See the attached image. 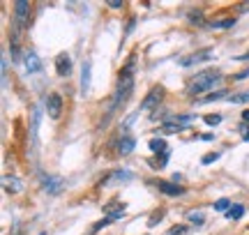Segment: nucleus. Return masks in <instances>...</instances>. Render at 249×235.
<instances>
[{
	"label": "nucleus",
	"mask_w": 249,
	"mask_h": 235,
	"mask_svg": "<svg viewBox=\"0 0 249 235\" xmlns=\"http://www.w3.org/2000/svg\"><path fill=\"white\" fill-rule=\"evenodd\" d=\"M134 65H136V58L132 55V58L127 60V65L120 69L118 90H116V95H113V100H111V106H108V113H107V118H104V122L120 109V104H124V101L129 100V95H132V90H134Z\"/></svg>",
	"instance_id": "1"
},
{
	"label": "nucleus",
	"mask_w": 249,
	"mask_h": 235,
	"mask_svg": "<svg viewBox=\"0 0 249 235\" xmlns=\"http://www.w3.org/2000/svg\"><path fill=\"white\" fill-rule=\"evenodd\" d=\"M217 81H222V74L214 72V69H208V72H201L196 74L194 79L189 81V85H187V92L189 95H203L205 90H210Z\"/></svg>",
	"instance_id": "2"
},
{
	"label": "nucleus",
	"mask_w": 249,
	"mask_h": 235,
	"mask_svg": "<svg viewBox=\"0 0 249 235\" xmlns=\"http://www.w3.org/2000/svg\"><path fill=\"white\" fill-rule=\"evenodd\" d=\"M161 100H164V88L161 85H155L141 101V111H152V109H160Z\"/></svg>",
	"instance_id": "3"
},
{
	"label": "nucleus",
	"mask_w": 249,
	"mask_h": 235,
	"mask_svg": "<svg viewBox=\"0 0 249 235\" xmlns=\"http://www.w3.org/2000/svg\"><path fill=\"white\" fill-rule=\"evenodd\" d=\"M46 113L51 120H58L62 116V97L58 92H51L49 97H46Z\"/></svg>",
	"instance_id": "4"
},
{
	"label": "nucleus",
	"mask_w": 249,
	"mask_h": 235,
	"mask_svg": "<svg viewBox=\"0 0 249 235\" xmlns=\"http://www.w3.org/2000/svg\"><path fill=\"white\" fill-rule=\"evenodd\" d=\"M28 17H30V2L17 0V2H14V23H17V26H26Z\"/></svg>",
	"instance_id": "5"
},
{
	"label": "nucleus",
	"mask_w": 249,
	"mask_h": 235,
	"mask_svg": "<svg viewBox=\"0 0 249 235\" xmlns=\"http://www.w3.org/2000/svg\"><path fill=\"white\" fill-rule=\"evenodd\" d=\"M42 187L49 194H60L62 187H65V180L60 175H42Z\"/></svg>",
	"instance_id": "6"
},
{
	"label": "nucleus",
	"mask_w": 249,
	"mask_h": 235,
	"mask_svg": "<svg viewBox=\"0 0 249 235\" xmlns=\"http://www.w3.org/2000/svg\"><path fill=\"white\" fill-rule=\"evenodd\" d=\"M23 65H26V69L30 74L42 72V60H39V55H37L35 51H26V55H23Z\"/></svg>",
	"instance_id": "7"
},
{
	"label": "nucleus",
	"mask_w": 249,
	"mask_h": 235,
	"mask_svg": "<svg viewBox=\"0 0 249 235\" xmlns=\"http://www.w3.org/2000/svg\"><path fill=\"white\" fill-rule=\"evenodd\" d=\"M55 72H58V76H70L71 74V58L67 53L55 55Z\"/></svg>",
	"instance_id": "8"
},
{
	"label": "nucleus",
	"mask_w": 249,
	"mask_h": 235,
	"mask_svg": "<svg viewBox=\"0 0 249 235\" xmlns=\"http://www.w3.org/2000/svg\"><path fill=\"white\" fill-rule=\"evenodd\" d=\"M157 187H160V191H161V194H166V196H180V194H185V189L180 187L178 182L160 180V182H157Z\"/></svg>",
	"instance_id": "9"
},
{
	"label": "nucleus",
	"mask_w": 249,
	"mask_h": 235,
	"mask_svg": "<svg viewBox=\"0 0 249 235\" xmlns=\"http://www.w3.org/2000/svg\"><path fill=\"white\" fill-rule=\"evenodd\" d=\"M90 92V60H83L81 65V95Z\"/></svg>",
	"instance_id": "10"
},
{
	"label": "nucleus",
	"mask_w": 249,
	"mask_h": 235,
	"mask_svg": "<svg viewBox=\"0 0 249 235\" xmlns=\"http://www.w3.org/2000/svg\"><path fill=\"white\" fill-rule=\"evenodd\" d=\"M210 58H213V53H210V51H201L198 55H192V58H182V60H180V65H182V67H189V65L203 63V60H210Z\"/></svg>",
	"instance_id": "11"
},
{
	"label": "nucleus",
	"mask_w": 249,
	"mask_h": 235,
	"mask_svg": "<svg viewBox=\"0 0 249 235\" xmlns=\"http://www.w3.org/2000/svg\"><path fill=\"white\" fill-rule=\"evenodd\" d=\"M134 145L136 143H134L132 136H123V138H120V143H118V152L124 157V154H129L134 150Z\"/></svg>",
	"instance_id": "12"
},
{
	"label": "nucleus",
	"mask_w": 249,
	"mask_h": 235,
	"mask_svg": "<svg viewBox=\"0 0 249 235\" xmlns=\"http://www.w3.org/2000/svg\"><path fill=\"white\" fill-rule=\"evenodd\" d=\"M39 120H42V109L35 106L33 111V127H30V132H33V145L37 143V129H39Z\"/></svg>",
	"instance_id": "13"
},
{
	"label": "nucleus",
	"mask_w": 249,
	"mask_h": 235,
	"mask_svg": "<svg viewBox=\"0 0 249 235\" xmlns=\"http://www.w3.org/2000/svg\"><path fill=\"white\" fill-rule=\"evenodd\" d=\"M148 145H150V150L155 154H166L169 152V148H166V141H164V138H152Z\"/></svg>",
	"instance_id": "14"
},
{
	"label": "nucleus",
	"mask_w": 249,
	"mask_h": 235,
	"mask_svg": "<svg viewBox=\"0 0 249 235\" xmlns=\"http://www.w3.org/2000/svg\"><path fill=\"white\" fill-rule=\"evenodd\" d=\"M5 189L9 191V194H18L21 191V182H18V178H12V175H5Z\"/></svg>",
	"instance_id": "15"
},
{
	"label": "nucleus",
	"mask_w": 249,
	"mask_h": 235,
	"mask_svg": "<svg viewBox=\"0 0 249 235\" xmlns=\"http://www.w3.org/2000/svg\"><path fill=\"white\" fill-rule=\"evenodd\" d=\"M132 178H134L132 171H116V173H111V175H107V178L102 180V185H107L108 180H132Z\"/></svg>",
	"instance_id": "16"
},
{
	"label": "nucleus",
	"mask_w": 249,
	"mask_h": 235,
	"mask_svg": "<svg viewBox=\"0 0 249 235\" xmlns=\"http://www.w3.org/2000/svg\"><path fill=\"white\" fill-rule=\"evenodd\" d=\"M242 215H245V208H242L240 203H235V205H231V210L226 212V217L233 219V221H235V219H240Z\"/></svg>",
	"instance_id": "17"
},
{
	"label": "nucleus",
	"mask_w": 249,
	"mask_h": 235,
	"mask_svg": "<svg viewBox=\"0 0 249 235\" xmlns=\"http://www.w3.org/2000/svg\"><path fill=\"white\" fill-rule=\"evenodd\" d=\"M161 129H164V134H178V132H182L185 127L180 125V122H164Z\"/></svg>",
	"instance_id": "18"
},
{
	"label": "nucleus",
	"mask_w": 249,
	"mask_h": 235,
	"mask_svg": "<svg viewBox=\"0 0 249 235\" xmlns=\"http://www.w3.org/2000/svg\"><path fill=\"white\" fill-rule=\"evenodd\" d=\"M187 219H189L194 226H203V224H205L203 212H189V215H187Z\"/></svg>",
	"instance_id": "19"
},
{
	"label": "nucleus",
	"mask_w": 249,
	"mask_h": 235,
	"mask_svg": "<svg viewBox=\"0 0 249 235\" xmlns=\"http://www.w3.org/2000/svg\"><path fill=\"white\" fill-rule=\"evenodd\" d=\"M9 53H12V60H14V63H18V60H21V53H18V39H17V35H14V39H12V44H9Z\"/></svg>",
	"instance_id": "20"
},
{
	"label": "nucleus",
	"mask_w": 249,
	"mask_h": 235,
	"mask_svg": "<svg viewBox=\"0 0 249 235\" xmlns=\"http://www.w3.org/2000/svg\"><path fill=\"white\" fill-rule=\"evenodd\" d=\"M213 208L217 210V212H224V210L229 212V210H231V201H229V199H219V201H217V203L213 205Z\"/></svg>",
	"instance_id": "21"
},
{
	"label": "nucleus",
	"mask_w": 249,
	"mask_h": 235,
	"mask_svg": "<svg viewBox=\"0 0 249 235\" xmlns=\"http://www.w3.org/2000/svg\"><path fill=\"white\" fill-rule=\"evenodd\" d=\"M224 97H229V92L226 90H217V92H210L203 101H214V100H224Z\"/></svg>",
	"instance_id": "22"
},
{
	"label": "nucleus",
	"mask_w": 249,
	"mask_h": 235,
	"mask_svg": "<svg viewBox=\"0 0 249 235\" xmlns=\"http://www.w3.org/2000/svg\"><path fill=\"white\" fill-rule=\"evenodd\" d=\"M229 101H233V104H245V101H249V92H242V95H231V97H229Z\"/></svg>",
	"instance_id": "23"
},
{
	"label": "nucleus",
	"mask_w": 249,
	"mask_h": 235,
	"mask_svg": "<svg viewBox=\"0 0 249 235\" xmlns=\"http://www.w3.org/2000/svg\"><path fill=\"white\" fill-rule=\"evenodd\" d=\"M203 120H205V125L214 127V125H219V122H222V116H217V113H210V116H205Z\"/></svg>",
	"instance_id": "24"
},
{
	"label": "nucleus",
	"mask_w": 249,
	"mask_h": 235,
	"mask_svg": "<svg viewBox=\"0 0 249 235\" xmlns=\"http://www.w3.org/2000/svg\"><path fill=\"white\" fill-rule=\"evenodd\" d=\"M213 28H231V26H235V18H226V21H214V23H210Z\"/></svg>",
	"instance_id": "25"
},
{
	"label": "nucleus",
	"mask_w": 249,
	"mask_h": 235,
	"mask_svg": "<svg viewBox=\"0 0 249 235\" xmlns=\"http://www.w3.org/2000/svg\"><path fill=\"white\" fill-rule=\"evenodd\" d=\"M217 159H219V152H208V154H203L201 164H213V162H217Z\"/></svg>",
	"instance_id": "26"
},
{
	"label": "nucleus",
	"mask_w": 249,
	"mask_h": 235,
	"mask_svg": "<svg viewBox=\"0 0 249 235\" xmlns=\"http://www.w3.org/2000/svg\"><path fill=\"white\" fill-rule=\"evenodd\" d=\"M189 21H192V23H203V17H201V12H192V14H189Z\"/></svg>",
	"instance_id": "27"
},
{
	"label": "nucleus",
	"mask_w": 249,
	"mask_h": 235,
	"mask_svg": "<svg viewBox=\"0 0 249 235\" xmlns=\"http://www.w3.org/2000/svg\"><path fill=\"white\" fill-rule=\"evenodd\" d=\"M185 233H187L185 226H173V228L169 231V235H185Z\"/></svg>",
	"instance_id": "28"
},
{
	"label": "nucleus",
	"mask_w": 249,
	"mask_h": 235,
	"mask_svg": "<svg viewBox=\"0 0 249 235\" xmlns=\"http://www.w3.org/2000/svg\"><path fill=\"white\" fill-rule=\"evenodd\" d=\"M108 224H111V219H102V221H97V224H95V226H92V231H99V228H104V226H108Z\"/></svg>",
	"instance_id": "29"
},
{
	"label": "nucleus",
	"mask_w": 249,
	"mask_h": 235,
	"mask_svg": "<svg viewBox=\"0 0 249 235\" xmlns=\"http://www.w3.org/2000/svg\"><path fill=\"white\" fill-rule=\"evenodd\" d=\"M160 219H161V212H157V215H152V219L148 221V224H150V226H157V221H160Z\"/></svg>",
	"instance_id": "30"
},
{
	"label": "nucleus",
	"mask_w": 249,
	"mask_h": 235,
	"mask_svg": "<svg viewBox=\"0 0 249 235\" xmlns=\"http://www.w3.org/2000/svg\"><path fill=\"white\" fill-rule=\"evenodd\" d=\"M134 26H136V18H132V21L127 23V33H124V35H129V33H132V30H134Z\"/></svg>",
	"instance_id": "31"
},
{
	"label": "nucleus",
	"mask_w": 249,
	"mask_h": 235,
	"mask_svg": "<svg viewBox=\"0 0 249 235\" xmlns=\"http://www.w3.org/2000/svg\"><path fill=\"white\" fill-rule=\"evenodd\" d=\"M240 129H242V132H245V134H242V138H245V141H249V127L240 125Z\"/></svg>",
	"instance_id": "32"
},
{
	"label": "nucleus",
	"mask_w": 249,
	"mask_h": 235,
	"mask_svg": "<svg viewBox=\"0 0 249 235\" xmlns=\"http://www.w3.org/2000/svg\"><path fill=\"white\" fill-rule=\"evenodd\" d=\"M108 7H111V9H120V7H123V2H108Z\"/></svg>",
	"instance_id": "33"
},
{
	"label": "nucleus",
	"mask_w": 249,
	"mask_h": 235,
	"mask_svg": "<svg viewBox=\"0 0 249 235\" xmlns=\"http://www.w3.org/2000/svg\"><path fill=\"white\" fill-rule=\"evenodd\" d=\"M242 120H245V122H249V109L242 111Z\"/></svg>",
	"instance_id": "34"
},
{
	"label": "nucleus",
	"mask_w": 249,
	"mask_h": 235,
	"mask_svg": "<svg viewBox=\"0 0 249 235\" xmlns=\"http://www.w3.org/2000/svg\"><path fill=\"white\" fill-rule=\"evenodd\" d=\"M240 12H249V2H245V5H240Z\"/></svg>",
	"instance_id": "35"
},
{
	"label": "nucleus",
	"mask_w": 249,
	"mask_h": 235,
	"mask_svg": "<svg viewBox=\"0 0 249 235\" xmlns=\"http://www.w3.org/2000/svg\"><path fill=\"white\" fill-rule=\"evenodd\" d=\"M235 60H249V53H245V55H238Z\"/></svg>",
	"instance_id": "36"
},
{
	"label": "nucleus",
	"mask_w": 249,
	"mask_h": 235,
	"mask_svg": "<svg viewBox=\"0 0 249 235\" xmlns=\"http://www.w3.org/2000/svg\"><path fill=\"white\" fill-rule=\"evenodd\" d=\"M42 235H44V233H42Z\"/></svg>",
	"instance_id": "37"
}]
</instances>
